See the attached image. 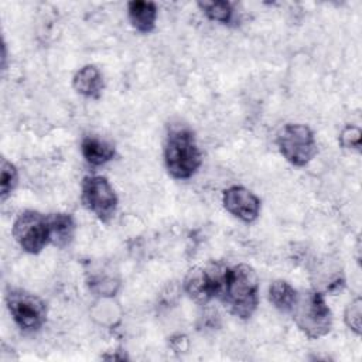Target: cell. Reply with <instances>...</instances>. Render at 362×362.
Returning a JSON list of instances; mask_svg holds the SVG:
<instances>
[{
    "label": "cell",
    "instance_id": "obj_10",
    "mask_svg": "<svg viewBox=\"0 0 362 362\" xmlns=\"http://www.w3.org/2000/svg\"><path fill=\"white\" fill-rule=\"evenodd\" d=\"M72 86L85 98L99 99L105 88V82L100 71L95 65H85L74 75Z\"/></svg>",
    "mask_w": 362,
    "mask_h": 362
},
{
    "label": "cell",
    "instance_id": "obj_4",
    "mask_svg": "<svg viewBox=\"0 0 362 362\" xmlns=\"http://www.w3.org/2000/svg\"><path fill=\"white\" fill-rule=\"evenodd\" d=\"M276 141L281 156L296 167L307 165L317 154V141L307 124H286L279 132Z\"/></svg>",
    "mask_w": 362,
    "mask_h": 362
},
{
    "label": "cell",
    "instance_id": "obj_13",
    "mask_svg": "<svg viewBox=\"0 0 362 362\" xmlns=\"http://www.w3.org/2000/svg\"><path fill=\"white\" fill-rule=\"evenodd\" d=\"M51 243L57 247L68 246L75 236V221L71 214L57 212L48 215Z\"/></svg>",
    "mask_w": 362,
    "mask_h": 362
},
{
    "label": "cell",
    "instance_id": "obj_11",
    "mask_svg": "<svg viewBox=\"0 0 362 362\" xmlns=\"http://www.w3.org/2000/svg\"><path fill=\"white\" fill-rule=\"evenodd\" d=\"M127 14L132 25L143 34H148L156 27L157 6L153 1L133 0L127 3Z\"/></svg>",
    "mask_w": 362,
    "mask_h": 362
},
{
    "label": "cell",
    "instance_id": "obj_17",
    "mask_svg": "<svg viewBox=\"0 0 362 362\" xmlns=\"http://www.w3.org/2000/svg\"><path fill=\"white\" fill-rule=\"evenodd\" d=\"M362 301L361 298H355L346 305L344 321L349 329H352L356 335L361 334V315H362Z\"/></svg>",
    "mask_w": 362,
    "mask_h": 362
},
{
    "label": "cell",
    "instance_id": "obj_5",
    "mask_svg": "<svg viewBox=\"0 0 362 362\" xmlns=\"http://www.w3.org/2000/svg\"><path fill=\"white\" fill-rule=\"evenodd\" d=\"M13 236L24 252L31 255L40 253L51 243L48 215L33 209L21 212L13 223Z\"/></svg>",
    "mask_w": 362,
    "mask_h": 362
},
{
    "label": "cell",
    "instance_id": "obj_14",
    "mask_svg": "<svg viewBox=\"0 0 362 362\" xmlns=\"http://www.w3.org/2000/svg\"><path fill=\"white\" fill-rule=\"evenodd\" d=\"M297 296V290L286 280H274L269 287V300L281 313H291Z\"/></svg>",
    "mask_w": 362,
    "mask_h": 362
},
{
    "label": "cell",
    "instance_id": "obj_3",
    "mask_svg": "<svg viewBox=\"0 0 362 362\" xmlns=\"http://www.w3.org/2000/svg\"><path fill=\"white\" fill-rule=\"evenodd\" d=\"M293 320L298 329L310 339L325 337L332 328V314L318 290H307L297 296L291 310Z\"/></svg>",
    "mask_w": 362,
    "mask_h": 362
},
{
    "label": "cell",
    "instance_id": "obj_18",
    "mask_svg": "<svg viewBox=\"0 0 362 362\" xmlns=\"http://www.w3.org/2000/svg\"><path fill=\"white\" fill-rule=\"evenodd\" d=\"M361 139H362L361 129L358 126L348 124L344 127V130L339 134V144L344 148L359 151L361 150Z\"/></svg>",
    "mask_w": 362,
    "mask_h": 362
},
{
    "label": "cell",
    "instance_id": "obj_19",
    "mask_svg": "<svg viewBox=\"0 0 362 362\" xmlns=\"http://www.w3.org/2000/svg\"><path fill=\"white\" fill-rule=\"evenodd\" d=\"M1 48H3V57H1V59H3V69H4V66H6V58H7V57H6V44H4V42H3V47H1Z\"/></svg>",
    "mask_w": 362,
    "mask_h": 362
},
{
    "label": "cell",
    "instance_id": "obj_7",
    "mask_svg": "<svg viewBox=\"0 0 362 362\" xmlns=\"http://www.w3.org/2000/svg\"><path fill=\"white\" fill-rule=\"evenodd\" d=\"M6 303L14 322L24 331H37L47 321V304L33 293L20 288L10 290Z\"/></svg>",
    "mask_w": 362,
    "mask_h": 362
},
{
    "label": "cell",
    "instance_id": "obj_8",
    "mask_svg": "<svg viewBox=\"0 0 362 362\" xmlns=\"http://www.w3.org/2000/svg\"><path fill=\"white\" fill-rule=\"evenodd\" d=\"M225 269L219 263L191 269L184 279V290L188 297L201 305L209 303L212 298H219Z\"/></svg>",
    "mask_w": 362,
    "mask_h": 362
},
{
    "label": "cell",
    "instance_id": "obj_15",
    "mask_svg": "<svg viewBox=\"0 0 362 362\" xmlns=\"http://www.w3.org/2000/svg\"><path fill=\"white\" fill-rule=\"evenodd\" d=\"M198 7L202 13L212 21L222 24H229L233 18V8L229 1L215 0V1H198Z\"/></svg>",
    "mask_w": 362,
    "mask_h": 362
},
{
    "label": "cell",
    "instance_id": "obj_6",
    "mask_svg": "<svg viewBox=\"0 0 362 362\" xmlns=\"http://www.w3.org/2000/svg\"><path fill=\"white\" fill-rule=\"evenodd\" d=\"M81 201L83 206L92 212L100 222H109L117 209V195L102 175H86L81 185Z\"/></svg>",
    "mask_w": 362,
    "mask_h": 362
},
{
    "label": "cell",
    "instance_id": "obj_9",
    "mask_svg": "<svg viewBox=\"0 0 362 362\" xmlns=\"http://www.w3.org/2000/svg\"><path fill=\"white\" fill-rule=\"evenodd\" d=\"M222 204L230 215L246 223L257 219L262 206L257 195L240 185L226 188L222 194Z\"/></svg>",
    "mask_w": 362,
    "mask_h": 362
},
{
    "label": "cell",
    "instance_id": "obj_1",
    "mask_svg": "<svg viewBox=\"0 0 362 362\" xmlns=\"http://www.w3.org/2000/svg\"><path fill=\"white\" fill-rule=\"evenodd\" d=\"M219 298L235 317L250 318L259 304V279L255 269L245 263L226 267Z\"/></svg>",
    "mask_w": 362,
    "mask_h": 362
},
{
    "label": "cell",
    "instance_id": "obj_16",
    "mask_svg": "<svg viewBox=\"0 0 362 362\" xmlns=\"http://www.w3.org/2000/svg\"><path fill=\"white\" fill-rule=\"evenodd\" d=\"M0 195L1 199H6L17 187L18 184V171L16 165L7 161L4 157L1 158L0 167Z\"/></svg>",
    "mask_w": 362,
    "mask_h": 362
},
{
    "label": "cell",
    "instance_id": "obj_12",
    "mask_svg": "<svg viewBox=\"0 0 362 362\" xmlns=\"http://www.w3.org/2000/svg\"><path fill=\"white\" fill-rule=\"evenodd\" d=\"M81 153L83 158L92 165H102L109 163L115 154V146L100 137L86 136L81 141Z\"/></svg>",
    "mask_w": 362,
    "mask_h": 362
},
{
    "label": "cell",
    "instance_id": "obj_2",
    "mask_svg": "<svg viewBox=\"0 0 362 362\" xmlns=\"http://www.w3.org/2000/svg\"><path fill=\"white\" fill-rule=\"evenodd\" d=\"M164 161L175 180L191 178L202 163V154L192 130L185 126L171 127L164 144Z\"/></svg>",
    "mask_w": 362,
    "mask_h": 362
}]
</instances>
